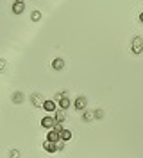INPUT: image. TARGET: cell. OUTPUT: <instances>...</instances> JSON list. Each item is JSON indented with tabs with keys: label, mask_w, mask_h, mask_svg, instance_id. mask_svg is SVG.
<instances>
[{
	"label": "cell",
	"mask_w": 143,
	"mask_h": 158,
	"mask_svg": "<svg viewBox=\"0 0 143 158\" xmlns=\"http://www.w3.org/2000/svg\"><path fill=\"white\" fill-rule=\"evenodd\" d=\"M131 49H133L134 54H141V52H143V40L140 38V36H134V38H133Z\"/></svg>",
	"instance_id": "cell-1"
},
{
	"label": "cell",
	"mask_w": 143,
	"mask_h": 158,
	"mask_svg": "<svg viewBox=\"0 0 143 158\" xmlns=\"http://www.w3.org/2000/svg\"><path fill=\"white\" fill-rule=\"evenodd\" d=\"M56 118L52 117V115H47V117H43L41 118V126H43V128L45 129H54L56 128Z\"/></svg>",
	"instance_id": "cell-2"
},
{
	"label": "cell",
	"mask_w": 143,
	"mask_h": 158,
	"mask_svg": "<svg viewBox=\"0 0 143 158\" xmlns=\"http://www.w3.org/2000/svg\"><path fill=\"white\" fill-rule=\"evenodd\" d=\"M86 106H88V99L84 97V95H79V97L73 101V108L79 110V111H82V110H86Z\"/></svg>",
	"instance_id": "cell-3"
},
{
	"label": "cell",
	"mask_w": 143,
	"mask_h": 158,
	"mask_svg": "<svg viewBox=\"0 0 143 158\" xmlns=\"http://www.w3.org/2000/svg\"><path fill=\"white\" fill-rule=\"evenodd\" d=\"M47 140H50V142H61V133L59 131H56V129H48L47 133Z\"/></svg>",
	"instance_id": "cell-4"
},
{
	"label": "cell",
	"mask_w": 143,
	"mask_h": 158,
	"mask_svg": "<svg viewBox=\"0 0 143 158\" xmlns=\"http://www.w3.org/2000/svg\"><path fill=\"white\" fill-rule=\"evenodd\" d=\"M43 149H45L47 153H56V151H59V149H57V144L56 142H50V140H45Z\"/></svg>",
	"instance_id": "cell-5"
},
{
	"label": "cell",
	"mask_w": 143,
	"mask_h": 158,
	"mask_svg": "<svg viewBox=\"0 0 143 158\" xmlns=\"http://www.w3.org/2000/svg\"><path fill=\"white\" fill-rule=\"evenodd\" d=\"M43 110H45V111H48V113L56 111V101H54V99H50V101H45V102H43Z\"/></svg>",
	"instance_id": "cell-6"
},
{
	"label": "cell",
	"mask_w": 143,
	"mask_h": 158,
	"mask_svg": "<svg viewBox=\"0 0 143 158\" xmlns=\"http://www.w3.org/2000/svg\"><path fill=\"white\" fill-rule=\"evenodd\" d=\"M23 9H25V4H23L22 0H18V2L13 4V13H14V15H22Z\"/></svg>",
	"instance_id": "cell-7"
},
{
	"label": "cell",
	"mask_w": 143,
	"mask_h": 158,
	"mask_svg": "<svg viewBox=\"0 0 143 158\" xmlns=\"http://www.w3.org/2000/svg\"><path fill=\"white\" fill-rule=\"evenodd\" d=\"M52 69L57 70V72H59V70H63V69H65V59H63V58H56L54 61H52Z\"/></svg>",
	"instance_id": "cell-8"
},
{
	"label": "cell",
	"mask_w": 143,
	"mask_h": 158,
	"mask_svg": "<svg viewBox=\"0 0 143 158\" xmlns=\"http://www.w3.org/2000/svg\"><path fill=\"white\" fill-rule=\"evenodd\" d=\"M30 99H32V104H34L36 108L43 106V102H45V101H41V95H39V94H32V95H30Z\"/></svg>",
	"instance_id": "cell-9"
},
{
	"label": "cell",
	"mask_w": 143,
	"mask_h": 158,
	"mask_svg": "<svg viewBox=\"0 0 143 158\" xmlns=\"http://www.w3.org/2000/svg\"><path fill=\"white\" fill-rule=\"evenodd\" d=\"M54 118H56V122H59V124H63L65 120H66V113H65V110H59L56 115H54Z\"/></svg>",
	"instance_id": "cell-10"
},
{
	"label": "cell",
	"mask_w": 143,
	"mask_h": 158,
	"mask_svg": "<svg viewBox=\"0 0 143 158\" xmlns=\"http://www.w3.org/2000/svg\"><path fill=\"white\" fill-rule=\"evenodd\" d=\"M59 106H61V110H68L70 106H72V101H70V99H68L66 95H65V97L59 101Z\"/></svg>",
	"instance_id": "cell-11"
},
{
	"label": "cell",
	"mask_w": 143,
	"mask_h": 158,
	"mask_svg": "<svg viewBox=\"0 0 143 158\" xmlns=\"http://www.w3.org/2000/svg\"><path fill=\"white\" fill-rule=\"evenodd\" d=\"M23 99H25V95H23L22 92H14V94H13V101H14L16 104H22V102H23Z\"/></svg>",
	"instance_id": "cell-12"
},
{
	"label": "cell",
	"mask_w": 143,
	"mask_h": 158,
	"mask_svg": "<svg viewBox=\"0 0 143 158\" xmlns=\"http://www.w3.org/2000/svg\"><path fill=\"white\" fill-rule=\"evenodd\" d=\"M70 138H72V131H70V129H63V131H61V140H63V142H68Z\"/></svg>",
	"instance_id": "cell-13"
},
{
	"label": "cell",
	"mask_w": 143,
	"mask_h": 158,
	"mask_svg": "<svg viewBox=\"0 0 143 158\" xmlns=\"http://www.w3.org/2000/svg\"><path fill=\"white\" fill-rule=\"evenodd\" d=\"M91 118H95V117H93V111H89V110H84V113H82V120H84V122H89Z\"/></svg>",
	"instance_id": "cell-14"
},
{
	"label": "cell",
	"mask_w": 143,
	"mask_h": 158,
	"mask_svg": "<svg viewBox=\"0 0 143 158\" xmlns=\"http://www.w3.org/2000/svg\"><path fill=\"white\" fill-rule=\"evenodd\" d=\"M93 117H95L97 120H102V118H104V111H102V110H95V111H93Z\"/></svg>",
	"instance_id": "cell-15"
},
{
	"label": "cell",
	"mask_w": 143,
	"mask_h": 158,
	"mask_svg": "<svg viewBox=\"0 0 143 158\" xmlns=\"http://www.w3.org/2000/svg\"><path fill=\"white\" fill-rule=\"evenodd\" d=\"M30 18L34 20V22H39V20H41V13H39V11H32Z\"/></svg>",
	"instance_id": "cell-16"
},
{
	"label": "cell",
	"mask_w": 143,
	"mask_h": 158,
	"mask_svg": "<svg viewBox=\"0 0 143 158\" xmlns=\"http://www.w3.org/2000/svg\"><path fill=\"white\" fill-rule=\"evenodd\" d=\"M9 156H11V158H18V156H20V153L16 151V149H13V151L9 153Z\"/></svg>",
	"instance_id": "cell-17"
},
{
	"label": "cell",
	"mask_w": 143,
	"mask_h": 158,
	"mask_svg": "<svg viewBox=\"0 0 143 158\" xmlns=\"http://www.w3.org/2000/svg\"><path fill=\"white\" fill-rule=\"evenodd\" d=\"M57 149H59V151H63V149H65V142H63V140H61V142H57Z\"/></svg>",
	"instance_id": "cell-18"
},
{
	"label": "cell",
	"mask_w": 143,
	"mask_h": 158,
	"mask_svg": "<svg viewBox=\"0 0 143 158\" xmlns=\"http://www.w3.org/2000/svg\"><path fill=\"white\" fill-rule=\"evenodd\" d=\"M140 22H141V23H143V13H141V15H140Z\"/></svg>",
	"instance_id": "cell-19"
}]
</instances>
